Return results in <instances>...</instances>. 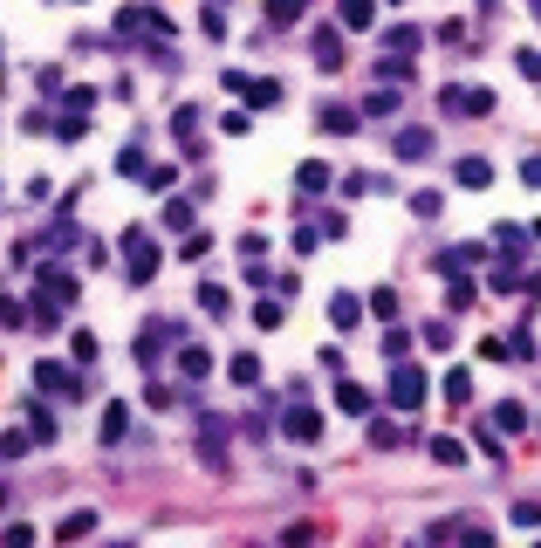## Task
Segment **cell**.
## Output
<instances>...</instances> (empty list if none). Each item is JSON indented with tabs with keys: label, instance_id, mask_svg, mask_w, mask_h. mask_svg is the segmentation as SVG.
<instances>
[{
	"label": "cell",
	"instance_id": "cell-48",
	"mask_svg": "<svg viewBox=\"0 0 541 548\" xmlns=\"http://www.w3.org/2000/svg\"><path fill=\"white\" fill-rule=\"evenodd\" d=\"M521 288H527V295H541V274H527V282H521Z\"/></svg>",
	"mask_w": 541,
	"mask_h": 548
},
{
	"label": "cell",
	"instance_id": "cell-35",
	"mask_svg": "<svg viewBox=\"0 0 541 548\" xmlns=\"http://www.w3.org/2000/svg\"><path fill=\"white\" fill-rule=\"evenodd\" d=\"M514 69H521L527 82H541V48H514Z\"/></svg>",
	"mask_w": 541,
	"mask_h": 548
},
{
	"label": "cell",
	"instance_id": "cell-44",
	"mask_svg": "<svg viewBox=\"0 0 541 548\" xmlns=\"http://www.w3.org/2000/svg\"><path fill=\"white\" fill-rule=\"evenodd\" d=\"M267 254V234H240V261H261Z\"/></svg>",
	"mask_w": 541,
	"mask_h": 548
},
{
	"label": "cell",
	"instance_id": "cell-11",
	"mask_svg": "<svg viewBox=\"0 0 541 548\" xmlns=\"http://www.w3.org/2000/svg\"><path fill=\"white\" fill-rule=\"evenodd\" d=\"M34 295H48V302H76V274H63V267H42V288H34Z\"/></svg>",
	"mask_w": 541,
	"mask_h": 548
},
{
	"label": "cell",
	"instance_id": "cell-37",
	"mask_svg": "<svg viewBox=\"0 0 541 548\" xmlns=\"http://www.w3.org/2000/svg\"><path fill=\"white\" fill-rule=\"evenodd\" d=\"M69 357H76V363H96V336H90V329H76V336H69Z\"/></svg>",
	"mask_w": 541,
	"mask_h": 548
},
{
	"label": "cell",
	"instance_id": "cell-31",
	"mask_svg": "<svg viewBox=\"0 0 541 548\" xmlns=\"http://www.w3.org/2000/svg\"><path fill=\"white\" fill-rule=\"evenodd\" d=\"M323 219H309V226H295V254H315V247H323Z\"/></svg>",
	"mask_w": 541,
	"mask_h": 548
},
{
	"label": "cell",
	"instance_id": "cell-14",
	"mask_svg": "<svg viewBox=\"0 0 541 548\" xmlns=\"http://www.w3.org/2000/svg\"><path fill=\"white\" fill-rule=\"evenodd\" d=\"M124 425H130L124 405H103V418H96V438H103V446H124Z\"/></svg>",
	"mask_w": 541,
	"mask_h": 548
},
{
	"label": "cell",
	"instance_id": "cell-28",
	"mask_svg": "<svg viewBox=\"0 0 541 548\" xmlns=\"http://www.w3.org/2000/svg\"><path fill=\"white\" fill-rule=\"evenodd\" d=\"M371 446H377V453H391V446H404V432L391 418H371Z\"/></svg>",
	"mask_w": 541,
	"mask_h": 548
},
{
	"label": "cell",
	"instance_id": "cell-24",
	"mask_svg": "<svg viewBox=\"0 0 541 548\" xmlns=\"http://www.w3.org/2000/svg\"><path fill=\"white\" fill-rule=\"evenodd\" d=\"M247 103H254V110H275V103H281V82H275V76H254V82H247Z\"/></svg>",
	"mask_w": 541,
	"mask_h": 548
},
{
	"label": "cell",
	"instance_id": "cell-6",
	"mask_svg": "<svg viewBox=\"0 0 541 548\" xmlns=\"http://www.w3.org/2000/svg\"><path fill=\"white\" fill-rule=\"evenodd\" d=\"M34 384H42V391H63V398H76V391H82V363H76V357H69V363L42 357V363H34Z\"/></svg>",
	"mask_w": 541,
	"mask_h": 548
},
{
	"label": "cell",
	"instance_id": "cell-20",
	"mask_svg": "<svg viewBox=\"0 0 541 548\" xmlns=\"http://www.w3.org/2000/svg\"><path fill=\"white\" fill-rule=\"evenodd\" d=\"M363 309H371V302H356V295H336V302H329V322H336V329H356V322H363Z\"/></svg>",
	"mask_w": 541,
	"mask_h": 548
},
{
	"label": "cell",
	"instance_id": "cell-5",
	"mask_svg": "<svg viewBox=\"0 0 541 548\" xmlns=\"http://www.w3.org/2000/svg\"><path fill=\"white\" fill-rule=\"evenodd\" d=\"M439 110H452V117H494L500 96L494 90H466V82H446V90H439Z\"/></svg>",
	"mask_w": 541,
	"mask_h": 548
},
{
	"label": "cell",
	"instance_id": "cell-7",
	"mask_svg": "<svg viewBox=\"0 0 541 548\" xmlns=\"http://www.w3.org/2000/svg\"><path fill=\"white\" fill-rule=\"evenodd\" d=\"M227 432H233L227 418H199V459L206 466H227Z\"/></svg>",
	"mask_w": 541,
	"mask_h": 548
},
{
	"label": "cell",
	"instance_id": "cell-46",
	"mask_svg": "<svg viewBox=\"0 0 541 548\" xmlns=\"http://www.w3.org/2000/svg\"><path fill=\"white\" fill-rule=\"evenodd\" d=\"M371 315H384V322H391V315H398V295H391V288H377V295H371Z\"/></svg>",
	"mask_w": 541,
	"mask_h": 548
},
{
	"label": "cell",
	"instance_id": "cell-33",
	"mask_svg": "<svg viewBox=\"0 0 541 548\" xmlns=\"http://www.w3.org/2000/svg\"><path fill=\"white\" fill-rule=\"evenodd\" d=\"M199 309H206V315H227V288H219V282H199Z\"/></svg>",
	"mask_w": 541,
	"mask_h": 548
},
{
	"label": "cell",
	"instance_id": "cell-2",
	"mask_svg": "<svg viewBox=\"0 0 541 548\" xmlns=\"http://www.w3.org/2000/svg\"><path fill=\"white\" fill-rule=\"evenodd\" d=\"M384 405H391V411H418V405H425V370H418L411 357L391 363V377H384Z\"/></svg>",
	"mask_w": 541,
	"mask_h": 548
},
{
	"label": "cell",
	"instance_id": "cell-29",
	"mask_svg": "<svg viewBox=\"0 0 541 548\" xmlns=\"http://www.w3.org/2000/svg\"><path fill=\"white\" fill-rule=\"evenodd\" d=\"M96 528V514H90V507H76V514H69L63 521V528H55V534H63V542H82V534H90Z\"/></svg>",
	"mask_w": 541,
	"mask_h": 548
},
{
	"label": "cell",
	"instance_id": "cell-25",
	"mask_svg": "<svg viewBox=\"0 0 541 548\" xmlns=\"http://www.w3.org/2000/svg\"><path fill=\"white\" fill-rule=\"evenodd\" d=\"M411 213H418V219H439V213H446V192L418 186V192H411Z\"/></svg>",
	"mask_w": 541,
	"mask_h": 548
},
{
	"label": "cell",
	"instance_id": "cell-23",
	"mask_svg": "<svg viewBox=\"0 0 541 548\" xmlns=\"http://www.w3.org/2000/svg\"><path fill=\"white\" fill-rule=\"evenodd\" d=\"M425 446H432V459H439V466H466V446H459V438L432 432V438H425Z\"/></svg>",
	"mask_w": 541,
	"mask_h": 548
},
{
	"label": "cell",
	"instance_id": "cell-41",
	"mask_svg": "<svg viewBox=\"0 0 541 548\" xmlns=\"http://www.w3.org/2000/svg\"><path fill=\"white\" fill-rule=\"evenodd\" d=\"M425 350H452V322H425Z\"/></svg>",
	"mask_w": 541,
	"mask_h": 548
},
{
	"label": "cell",
	"instance_id": "cell-1",
	"mask_svg": "<svg viewBox=\"0 0 541 548\" xmlns=\"http://www.w3.org/2000/svg\"><path fill=\"white\" fill-rule=\"evenodd\" d=\"M117 254H124V282H151V274H158V240H151V226H124Z\"/></svg>",
	"mask_w": 541,
	"mask_h": 548
},
{
	"label": "cell",
	"instance_id": "cell-19",
	"mask_svg": "<svg viewBox=\"0 0 541 548\" xmlns=\"http://www.w3.org/2000/svg\"><path fill=\"white\" fill-rule=\"evenodd\" d=\"M28 432H34V446H55L63 425H55V411H48V405H28Z\"/></svg>",
	"mask_w": 541,
	"mask_h": 548
},
{
	"label": "cell",
	"instance_id": "cell-38",
	"mask_svg": "<svg viewBox=\"0 0 541 548\" xmlns=\"http://www.w3.org/2000/svg\"><path fill=\"white\" fill-rule=\"evenodd\" d=\"M363 110H371V117H398V90H371V103H363Z\"/></svg>",
	"mask_w": 541,
	"mask_h": 548
},
{
	"label": "cell",
	"instance_id": "cell-40",
	"mask_svg": "<svg viewBox=\"0 0 541 548\" xmlns=\"http://www.w3.org/2000/svg\"><path fill=\"white\" fill-rule=\"evenodd\" d=\"M494 247H500V261H521V234H514V226H500Z\"/></svg>",
	"mask_w": 541,
	"mask_h": 548
},
{
	"label": "cell",
	"instance_id": "cell-9",
	"mask_svg": "<svg viewBox=\"0 0 541 548\" xmlns=\"http://www.w3.org/2000/svg\"><path fill=\"white\" fill-rule=\"evenodd\" d=\"M323 130H329V138H356V130H363V117H356L350 103H323Z\"/></svg>",
	"mask_w": 541,
	"mask_h": 548
},
{
	"label": "cell",
	"instance_id": "cell-45",
	"mask_svg": "<svg viewBox=\"0 0 541 548\" xmlns=\"http://www.w3.org/2000/svg\"><path fill=\"white\" fill-rule=\"evenodd\" d=\"M171 178H179L171 165H151V172H144V186H151V192H171Z\"/></svg>",
	"mask_w": 541,
	"mask_h": 548
},
{
	"label": "cell",
	"instance_id": "cell-39",
	"mask_svg": "<svg viewBox=\"0 0 541 548\" xmlns=\"http://www.w3.org/2000/svg\"><path fill=\"white\" fill-rule=\"evenodd\" d=\"M384 357H391V363L411 357V336H404V329H384Z\"/></svg>",
	"mask_w": 541,
	"mask_h": 548
},
{
	"label": "cell",
	"instance_id": "cell-42",
	"mask_svg": "<svg viewBox=\"0 0 541 548\" xmlns=\"http://www.w3.org/2000/svg\"><path fill=\"white\" fill-rule=\"evenodd\" d=\"M514 528H541V501H514Z\"/></svg>",
	"mask_w": 541,
	"mask_h": 548
},
{
	"label": "cell",
	"instance_id": "cell-26",
	"mask_svg": "<svg viewBox=\"0 0 541 548\" xmlns=\"http://www.w3.org/2000/svg\"><path fill=\"white\" fill-rule=\"evenodd\" d=\"M295 192H329V165H302V172H295Z\"/></svg>",
	"mask_w": 541,
	"mask_h": 548
},
{
	"label": "cell",
	"instance_id": "cell-49",
	"mask_svg": "<svg viewBox=\"0 0 541 548\" xmlns=\"http://www.w3.org/2000/svg\"><path fill=\"white\" fill-rule=\"evenodd\" d=\"M527 7H535V21H541V0H527Z\"/></svg>",
	"mask_w": 541,
	"mask_h": 548
},
{
	"label": "cell",
	"instance_id": "cell-16",
	"mask_svg": "<svg viewBox=\"0 0 541 548\" xmlns=\"http://www.w3.org/2000/svg\"><path fill=\"white\" fill-rule=\"evenodd\" d=\"M302 7H309V0H261L267 28H295V21H302Z\"/></svg>",
	"mask_w": 541,
	"mask_h": 548
},
{
	"label": "cell",
	"instance_id": "cell-8",
	"mask_svg": "<svg viewBox=\"0 0 541 548\" xmlns=\"http://www.w3.org/2000/svg\"><path fill=\"white\" fill-rule=\"evenodd\" d=\"M309 55H315V69H343V62H350V55H343V28H315Z\"/></svg>",
	"mask_w": 541,
	"mask_h": 548
},
{
	"label": "cell",
	"instance_id": "cell-18",
	"mask_svg": "<svg viewBox=\"0 0 541 548\" xmlns=\"http://www.w3.org/2000/svg\"><path fill=\"white\" fill-rule=\"evenodd\" d=\"M336 21H343V28H371V21H377V0H336Z\"/></svg>",
	"mask_w": 541,
	"mask_h": 548
},
{
	"label": "cell",
	"instance_id": "cell-3",
	"mask_svg": "<svg viewBox=\"0 0 541 548\" xmlns=\"http://www.w3.org/2000/svg\"><path fill=\"white\" fill-rule=\"evenodd\" d=\"M130 34H151V42H171V21H165V7H144V0L117 7V42H130Z\"/></svg>",
	"mask_w": 541,
	"mask_h": 548
},
{
	"label": "cell",
	"instance_id": "cell-12",
	"mask_svg": "<svg viewBox=\"0 0 541 548\" xmlns=\"http://www.w3.org/2000/svg\"><path fill=\"white\" fill-rule=\"evenodd\" d=\"M336 405H343V411H356V418H371L377 391H371V384H350V377H343V384H336Z\"/></svg>",
	"mask_w": 541,
	"mask_h": 548
},
{
	"label": "cell",
	"instance_id": "cell-22",
	"mask_svg": "<svg viewBox=\"0 0 541 548\" xmlns=\"http://www.w3.org/2000/svg\"><path fill=\"white\" fill-rule=\"evenodd\" d=\"M439 391H446V405H473V377H466V370H446V377H439Z\"/></svg>",
	"mask_w": 541,
	"mask_h": 548
},
{
	"label": "cell",
	"instance_id": "cell-10",
	"mask_svg": "<svg viewBox=\"0 0 541 548\" xmlns=\"http://www.w3.org/2000/svg\"><path fill=\"white\" fill-rule=\"evenodd\" d=\"M391 151H398V158H432V130H425V124H404L398 138H391Z\"/></svg>",
	"mask_w": 541,
	"mask_h": 548
},
{
	"label": "cell",
	"instance_id": "cell-36",
	"mask_svg": "<svg viewBox=\"0 0 541 548\" xmlns=\"http://www.w3.org/2000/svg\"><path fill=\"white\" fill-rule=\"evenodd\" d=\"M446 302H452V309H473V282H466V274H452V282H446Z\"/></svg>",
	"mask_w": 541,
	"mask_h": 548
},
{
	"label": "cell",
	"instance_id": "cell-4",
	"mask_svg": "<svg viewBox=\"0 0 541 548\" xmlns=\"http://www.w3.org/2000/svg\"><path fill=\"white\" fill-rule=\"evenodd\" d=\"M281 438H295V446H323V411H315L309 398H288V411H281Z\"/></svg>",
	"mask_w": 541,
	"mask_h": 548
},
{
	"label": "cell",
	"instance_id": "cell-27",
	"mask_svg": "<svg viewBox=\"0 0 541 548\" xmlns=\"http://www.w3.org/2000/svg\"><path fill=\"white\" fill-rule=\"evenodd\" d=\"M418 42H425V34H418V28H391V34H384V55H411Z\"/></svg>",
	"mask_w": 541,
	"mask_h": 548
},
{
	"label": "cell",
	"instance_id": "cell-34",
	"mask_svg": "<svg viewBox=\"0 0 541 548\" xmlns=\"http://www.w3.org/2000/svg\"><path fill=\"white\" fill-rule=\"evenodd\" d=\"M117 172H124V178H144L151 165H144V151H138V144H124V158H117Z\"/></svg>",
	"mask_w": 541,
	"mask_h": 548
},
{
	"label": "cell",
	"instance_id": "cell-43",
	"mask_svg": "<svg viewBox=\"0 0 541 548\" xmlns=\"http://www.w3.org/2000/svg\"><path fill=\"white\" fill-rule=\"evenodd\" d=\"M411 76V55H384V82H404Z\"/></svg>",
	"mask_w": 541,
	"mask_h": 548
},
{
	"label": "cell",
	"instance_id": "cell-30",
	"mask_svg": "<svg viewBox=\"0 0 541 548\" xmlns=\"http://www.w3.org/2000/svg\"><path fill=\"white\" fill-rule=\"evenodd\" d=\"M494 432H527V411L521 405H494Z\"/></svg>",
	"mask_w": 541,
	"mask_h": 548
},
{
	"label": "cell",
	"instance_id": "cell-15",
	"mask_svg": "<svg viewBox=\"0 0 541 548\" xmlns=\"http://www.w3.org/2000/svg\"><path fill=\"white\" fill-rule=\"evenodd\" d=\"M171 138H179V144H186V151H199V110H171Z\"/></svg>",
	"mask_w": 541,
	"mask_h": 548
},
{
	"label": "cell",
	"instance_id": "cell-32",
	"mask_svg": "<svg viewBox=\"0 0 541 548\" xmlns=\"http://www.w3.org/2000/svg\"><path fill=\"white\" fill-rule=\"evenodd\" d=\"M165 226H171V234H192V199H171L165 206Z\"/></svg>",
	"mask_w": 541,
	"mask_h": 548
},
{
	"label": "cell",
	"instance_id": "cell-13",
	"mask_svg": "<svg viewBox=\"0 0 541 548\" xmlns=\"http://www.w3.org/2000/svg\"><path fill=\"white\" fill-rule=\"evenodd\" d=\"M179 377H213V350H199V343H179Z\"/></svg>",
	"mask_w": 541,
	"mask_h": 548
},
{
	"label": "cell",
	"instance_id": "cell-17",
	"mask_svg": "<svg viewBox=\"0 0 541 548\" xmlns=\"http://www.w3.org/2000/svg\"><path fill=\"white\" fill-rule=\"evenodd\" d=\"M227 377L240 384V391H261V357H247V350H240V357L227 363Z\"/></svg>",
	"mask_w": 541,
	"mask_h": 548
},
{
	"label": "cell",
	"instance_id": "cell-47",
	"mask_svg": "<svg viewBox=\"0 0 541 548\" xmlns=\"http://www.w3.org/2000/svg\"><path fill=\"white\" fill-rule=\"evenodd\" d=\"M521 178H527V186L541 192V151H535V158H527V165H521Z\"/></svg>",
	"mask_w": 541,
	"mask_h": 548
},
{
	"label": "cell",
	"instance_id": "cell-21",
	"mask_svg": "<svg viewBox=\"0 0 541 548\" xmlns=\"http://www.w3.org/2000/svg\"><path fill=\"white\" fill-rule=\"evenodd\" d=\"M459 186H466V192L494 186V165H487V158H459Z\"/></svg>",
	"mask_w": 541,
	"mask_h": 548
}]
</instances>
